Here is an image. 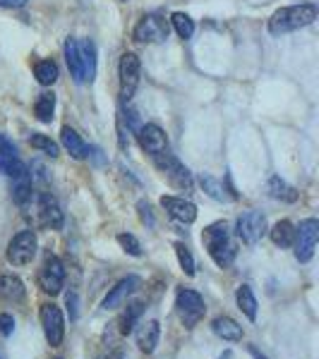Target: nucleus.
Listing matches in <instances>:
<instances>
[{
	"mask_svg": "<svg viewBox=\"0 0 319 359\" xmlns=\"http://www.w3.org/2000/svg\"><path fill=\"white\" fill-rule=\"evenodd\" d=\"M65 62L77 84L94 82L96 77V46L89 39H67Z\"/></svg>",
	"mask_w": 319,
	"mask_h": 359,
	"instance_id": "nucleus-1",
	"label": "nucleus"
},
{
	"mask_svg": "<svg viewBox=\"0 0 319 359\" xmlns=\"http://www.w3.org/2000/svg\"><path fill=\"white\" fill-rule=\"evenodd\" d=\"M25 218L32 223V228H46V230H60L63 228V211L58 201L46 192H32L27 199Z\"/></svg>",
	"mask_w": 319,
	"mask_h": 359,
	"instance_id": "nucleus-2",
	"label": "nucleus"
},
{
	"mask_svg": "<svg viewBox=\"0 0 319 359\" xmlns=\"http://www.w3.org/2000/svg\"><path fill=\"white\" fill-rule=\"evenodd\" d=\"M202 242H204L209 257L214 259V264L221 266V269H228L235 259V242H233V235H230V228L228 223L219 221V223H211L209 228H204L202 233Z\"/></svg>",
	"mask_w": 319,
	"mask_h": 359,
	"instance_id": "nucleus-3",
	"label": "nucleus"
},
{
	"mask_svg": "<svg viewBox=\"0 0 319 359\" xmlns=\"http://www.w3.org/2000/svg\"><path fill=\"white\" fill-rule=\"evenodd\" d=\"M315 20H317V8L312 3L281 8L271 15L269 34L271 36H283V34H291V32H298V29H303V27H310Z\"/></svg>",
	"mask_w": 319,
	"mask_h": 359,
	"instance_id": "nucleus-4",
	"label": "nucleus"
},
{
	"mask_svg": "<svg viewBox=\"0 0 319 359\" xmlns=\"http://www.w3.org/2000/svg\"><path fill=\"white\" fill-rule=\"evenodd\" d=\"M152 161H154V165L164 172V177L173 184V187L181 189V192H193V184H195L193 172H190L171 151L156 156V158H152Z\"/></svg>",
	"mask_w": 319,
	"mask_h": 359,
	"instance_id": "nucleus-5",
	"label": "nucleus"
},
{
	"mask_svg": "<svg viewBox=\"0 0 319 359\" xmlns=\"http://www.w3.org/2000/svg\"><path fill=\"white\" fill-rule=\"evenodd\" d=\"M176 309H178V316H181V321L185 323L188 328H195L197 323L204 318V299H202L200 292L195 290H178L176 294Z\"/></svg>",
	"mask_w": 319,
	"mask_h": 359,
	"instance_id": "nucleus-6",
	"label": "nucleus"
},
{
	"mask_svg": "<svg viewBox=\"0 0 319 359\" xmlns=\"http://www.w3.org/2000/svg\"><path fill=\"white\" fill-rule=\"evenodd\" d=\"M168 32H171V27H168L166 17L159 13H152V15H144L142 20H139V25L135 27L132 36H135L137 43H161L168 39Z\"/></svg>",
	"mask_w": 319,
	"mask_h": 359,
	"instance_id": "nucleus-7",
	"label": "nucleus"
},
{
	"mask_svg": "<svg viewBox=\"0 0 319 359\" xmlns=\"http://www.w3.org/2000/svg\"><path fill=\"white\" fill-rule=\"evenodd\" d=\"M317 240H319V221L317 218H305L303 223L295 228V259L300 264H307L315 254V247H317Z\"/></svg>",
	"mask_w": 319,
	"mask_h": 359,
	"instance_id": "nucleus-8",
	"label": "nucleus"
},
{
	"mask_svg": "<svg viewBox=\"0 0 319 359\" xmlns=\"http://www.w3.org/2000/svg\"><path fill=\"white\" fill-rule=\"evenodd\" d=\"M39 249V240L34 230H22L17 233L8 245V262L13 266H27L34 262Z\"/></svg>",
	"mask_w": 319,
	"mask_h": 359,
	"instance_id": "nucleus-9",
	"label": "nucleus"
},
{
	"mask_svg": "<svg viewBox=\"0 0 319 359\" xmlns=\"http://www.w3.org/2000/svg\"><path fill=\"white\" fill-rule=\"evenodd\" d=\"M118 74H120V98H123L125 103H130L137 91V86H139V77H142L139 57L135 53H123Z\"/></svg>",
	"mask_w": 319,
	"mask_h": 359,
	"instance_id": "nucleus-10",
	"label": "nucleus"
},
{
	"mask_svg": "<svg viewBox=\"0 0 319 359\" xmlns=\"http://www.w3.org/2000/svg\"><path fill=\"white\" fill-rule=\"evenodd\" d=\"M39 285L46 294L56 297V294L63 292V285H65V269H63V262L58 257H46V262L39 271Z\"/></svg>",
	"mask_w": 319,
	"mask_h": 359,
	"instance_id": "nucleus-11",
	"label": "nucleus"
},
{
	"mask_svg": "<svg viewBox=\"0 0 319 359\" xmlns=\"http://www.w3.org/2000/svg\"><path fill=\"white\" fill-rule=\"evenodd\" d=\"M266 216L262 211H247L237 218V237H240L245 245H257L264 240L266 235Z\"/></svg>",
	"mask_w": 319,
	"mask_h": 359,
	"instance_id": "nucleus-12",
	"label": "nucleus"
},
{
	"mask_svg": "<svg viewBox=\"0 0 319 359\" xmlns=\"http://www.w3.org/2000/svg\"><path fill=\"white\" fill-rule=\"evenodd\" d=\"M41 326L51 347H58L63 343V338H65V318H63V311L56 304L41 306Z\"/></svg>",
	"mask_w": 319,
	"mask_h": 359,
	"instance_id": "nucleus-13",
	"label": "nucleus"
},
{
	"mask_svg": "<svg viewBox=\"0 0 319 359\" xmlns=\"http://www.w3.org/2000/svg\"><path fill=\"white\" fill-rule=\"evenodd\" d=\"M137 142H139V147L144 149L152 158H156V156H161V154H166L168 151V137H166V132L161 130L159 125H139L137 127Z\"/></svg>",
	"mask_w": 319,
	"mask_h": 359,
	"instance_id": "nucleus-14",
	"label": "nucleus"
},
{
	"mask_svg": "<svg viewBox=\"0 0 319 359\" xmlns=\"http://www.w3.org/2000/svg\"><path fill=\"white\" fill-rule=\"evenodd\" d=\"M142 285V278L139 276H127L118 283L115 287H111V292L103 297V309H118L127 302L132 292H137V287Z\"/></svg>",
	"mask_w": 319,
	"mask_h": 359,
	"instance_id": "nucleus-15",
	"label": "nucleus"
},
{
	"mask_svg": "<svg viewBox=\"0 0 319 359\" xmlns=\"http://www.w3.org/2000/svg\"><path fill=\"white\" fill-rule=\"evenodd\" d=\"M161 206L168 211V216L181 223H195L197 218V206L193 201L181 199V196H161Z\"/></svg>",
	"mask_w": 319,
	"mask_h": 359,
	"instance_id": "nucleus-16",
	"label": "nucleus"
},
{
	"mask_svg": "<svg viewBox=\"0 0 319 359\" xmlns=\"http://www.w3.org/2000/svg\"><path fill=\"white\" fill-rule=\"evenodd\" d=\"M135 338H137V345L142 352H147V355H152L156 350V345H159V338H161V326L159 321H142L139 323V328L135 331Z\"/></svg>",
	"mask_w": 319,
	"mask_h": 359,
	"instance_id": "nucleus-17",
	"label": "nucleus"
},
{
	"mask_svg": "<svg viewBox=\"0 0 319 359\" xmlns=\"http://www.w3.org/2000/svg\"><path fill=\"white\" fill-rule=\"evenodd\" d=\"M22 168H27V165L20 161L17 149L5 137H0V172H3V175H8V177H13V175H17V172L22 170Z\"/></svg>",
	"mask_w": 319,
	"mask_h": 359,
	"instance_id": "nucleus-18",
	"label": "nucleus"
},
{
	"mask_svg": "<svg viewBox=\"0 0 319 359\" xmlns=\"http://www.w3.org/2000/svg\"><path fill=\"white\" fill-rule=\"evenodd\" d=\"M211 331L219 335L226 343H237L242 340V326L230 316H216L211 321Z\"/></svg>",
	"mask_w": 319,
	"mask_h": 359,
	"instance_id": "nucleus-19",
	"label": "nucleus"
},
{
	"mask_svg": "<svg viewBox=\"0 0 319 359\" xmlns=\"http://www.w3.org/2000/svg\"><path fill=\"white\" fill-rule=\"evenodd\" d=\"M60 144H63V149L72 156V158H77V161H82L86 158V144L82 142V137L77 135V132L72 130V127H63L60 130Z\"/></svg>",
	"mask_w": 319,
	"mask_h": 359,
	"instance_id": "nucleus-20",
	"label": "nucleus"
},
{
	"mask_svg": "<svg viewBox=\"0 0 319 359\" xmlns=\"http://www.w3.org/2000/svg\"><path fill=\"white\" fill-rule=\"evenodd\" d=\"M0 299L5 302H22L25 299V283L17 276H0Z\"/></svg>",
	"mask_w": 319,
	"mask_h": 359,
	"instance_id": "nucleus-21",
	"label": "nucleus"
},
{
	"mask_svg": "<svg viewBox=\"0 0 319 359\" xmlns=\"http://www.w3.org/2000/svg\"><path fill=\"white\" fill-rule=\"evenodd\" d=\"M32 192V175H29L27 168H22L17 175H13V199L17 201V206H25Z\"/></svg>",
	"mask_w": 319,
	"mask_h": 359,
	"instance_id": "nucleus-22",
	"label": "nucleus"
},
{
	"mask_svg": "<svg viewBox=\"0 0 319 359\" xmlns=\"http://www.w3.org/2000/svg\"><path fill=\"white\" fill-rule=\"evenodd\" d=\"M200 184H202V189L211 196L214 201H233L235 196L233 194H228V189H226V184L221 182V180H216V177H211V175H204L202 172L200 175Z\"/></svg>",
	"mask_w": 319,
	"mask_h": 359,
	"instance_id": "nucleus-23",
	"label": "nucleus"
},
{
	"mask_svg": "<svg viewBox=\"0 0 319 359\" xmlns=\"http://www.w3.org/2000/svg\"><path fill=\"white\" fill-rule=\"evenodd\" d=\"M269 235L276 247L288 249V247H293V242H295V225L291 221H278L274 228L269 230Z\"/></svg>",
	"mask_w": 319,
	"mask_h": 359,
	"instance_id": "nucleus-24",
	"label": "nucleus"
},
{
	"mask_svg": "<svg viewBox=\"0 0 319 359\" xmlns=\"http://www.w3.org/2000/svg\"><path fill=\"white\" fill-rule=\"evenodd\" d=\"M235 302H237V309L242 311L250 321L257 318V297H254L252 287L250 285H240L235 292Z\"/></svg>",
	"mask_w": 319,
	"mask_h": 359,
	"instance_id": "nucleus-25",
	"label": "nucleus"
},
{
	"mask_svg": "<svg viewBox=\"0 0 319 359\" xmlns=\"http://www.w3.org/2000/svg\"><path fill=\"white\" fill-rule=\"evenodd\" d=\"M269 196L276 201H288V204H291V201L298 199V192H295V187H291L286 180L271 177L269 180Z\"/></svg>",
	"mask_w": 319,
	"mask_h": 359,
	"instance_id": "nucleus-26",
	"label": "nucleus"
},
{
	"mask_svg": "<svg viewBox=\"0 0 319 359\" xmlns=\"http://www.w3.org/2000/svg\"><path fill=\"white\" fill-rule=\"evenodd\" d=\"M34 74H37V82L41 86H51L58 82V65L53 60H41L34 67Z\"/></svg>",
	"mask_w": 319,
	"mask_h": 359,
	"instance_id": "nucleus-27",
	"label": "nucleus"
},
{
	"mask_svg": "<svg viewBox=\"0 0 319 359\" xmlns=\"http://www.w3.org/2000/svg\"><path fill=\"white\" fill-rule=\"evenodd\" d=\"M173 25V29H176V34L181 39H190L195 34V22H193V17L190 15H185V13H173L171 15V20H168Z\"/></svg>",
	"mask_w": 319,
	"mask_h": 359,
	"instance_id": "nucleus-28",
	"label": "nucleus"
},
{
	"mask_svg": "<svg viewBox=\"0 0 319 359\" xmlns=\"http://www.w3.org/2000/svg\"><path fill=\"white\" fill-rule=\"evenodd\" d=\"M142 302H132L130 306H127V311L123 314V318H120V323H123V326H120V333L123 335H130L132 331H135V323H137V318L142 316Z\"/></svg>",
	"mask_w": 319,
	"mask_h": 359,
	"instance_id": "nucleus-29",
	"label": "nucleus"
},
{
	"mask_svg": "<svg viewBox=\"0 0 319 359\" xmlns=\"http://www.w3.org/2000/svg\"><path fill=\"white\" fill-rule=\"evenodd\" d=\"M53 111H56V96L53 94H41L37 101V118L41 123H51L53 120Z\"/></svg>",
	"mask_w": 319,
	"mask_h": 359,
	"instance_id": "nucleus-30",
	"label": "nucleus"
},
{
	"mask_svg": "<svg viewBox=\"0 0 319 359\" xmlns=\"http://www.w3.org/2000/svg\"><path fill=\"white\" fill-rule=\"evenodd\" d=\"M29 144H32L34 149H39L41 154L46 156H51V158H58V144L53 142L51 137H46V135H32L29 137Z\"/></svg>",
	"mask_w": 319,
	"mask_h": 359,
	"instance_id": "nucleus-31",
	"label": "nucleus"
},
{
	"mask_svg": "<svg viewBox=\"0 0 319 359\" xmlns=\"http://www.w3.org/2000/svg\"><path fill=\"white\" fill-rule=\"evenodd\" d=\"M176 254H178V262H181V269L185 271V276H195V259L183 242H176Z\"/></svg>",
	"mask_w": 319,
	"mask_h": 359,
	"instance_id": "nucleus-32",
	"label": "nucleus"
},
{
	"mask_svg": "<svg viewBox=\"0 0 319 359\" xmlns=\"http://www.w3.org/2000/svg\"><path fill=\"white\" fill-rule=\"evenodd\" d=\"M118 245L123 247V252L130 254V257H142V245H139V240H137L135 235L120 233L118 235Z\"/></svg>",
	"mask_w": 319,
	"mask_h": 359,
	"instance_id": "nucleus-33",
	"label": "nucleus"
},
{
	"mask_svg": "<svg viewBox=\"0 0 319 359\" xmlns=\"http://www.w3.org/2000/svg\"><path fill=\"white\" fill-rule=\"evenodd\" d=\"M137 211H139V218H142V223L147 225V228H154L156 221H154L152 206H149L147 201H139V204H137Z\"/></svg>",
	"mask_w": 319,
	"mask_h": 359,
	"instance_id": "nucleus-34",
	"label": "nucleus"
},
{
	"mask_svg": "<svg viewBox=\"0 0 319 359\" xmlns=\"http://www.w3.org/2000/svg\"><path fill=\"white\" fill-rule=\"evenodd\" d=\"M15 333V318L13 314H0V335H13Z\"/></svg>",
	"mask_w": 319,
	"mask_h": 359,
	"instance_id": "nucleus-35",
	"label": "nucleus"
},
{
	"mask_svg": "<svg viewBox=\"0 0 319 359\" xmlns=\"http://www.w3.org/2000/svg\"><path fill=\"white\" fill-rule=\"evenodd\" d=\"M65 302H67V311H70V321H74L77 318V292H67V297H65Z\"/></svg>",
	"mask_w": 319,
	"mask_h": 359,
	"instance_id": "nucleus-36",
	"label": "nucleus"
},
{
	"mask_svg": "<svg viewBox=\"0 0 319 359\" xmlns=\"http://www.w3.org/2000/svg\"><path fill=\"white\" fill-rule=\"evenodd\" d=\"M86 158H94L96 165H103L106 163V156H103V151L98 147H86Z\"/></svg>",
	"mask_w": 319,
	"mask_h": 359,
	"instance_id": "nucleus-37",
	"label": "nucleus"
},
{
	"mask_svg": "<svg viewBox=\"0 0 319 359\" xmlns=\"http://www.w3.org/2000/svg\"><path fill=\"white\" fill-rule=\"evenodd\" d=\"M27 0H0V8H10V10H17V8H25Z\"/></svg>",
	"mask_w": 319,
	"mask_h": 359,
	"instance_id": "nucleus-38",
	"label": "nucleus"
},
{
	"mask_svg": "<svg viewBox=\"0 0 319 359\" xmlns=\"http://www.w3.org/2000/svg\"><path fill=\"white\" fill-rule=\"evenodd\" d=\"M250 355H252L254 359H266V357L262 355V352H259V350H257V347H250Z\"/></svg>",
	"mask_w": 319,
	"mask_h": 359,
	"instance_id": "nucleus-39",
	"label": "nucleus"
}]
</instances>
